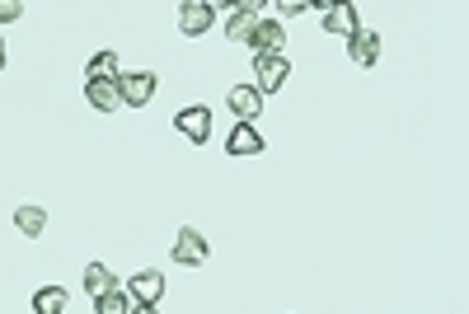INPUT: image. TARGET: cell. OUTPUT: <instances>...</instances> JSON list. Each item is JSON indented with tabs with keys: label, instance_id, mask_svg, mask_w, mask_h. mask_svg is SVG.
I'll return each instance as SVG.
<instances>
[{
	"label": "cell",
	"instance_id": "obj_1",
	"mask_svg": "<svg viewBox=\"0 0 469 314\" xmlns=\"http://www.w3.org/2000/svg\"><path fill=\"white\" fill-rule=\"evenodd\" d=\"M216 19H220L216 5H207V0H188V5H179V34L183 38H202V34L216 28Z\"/></svg>",
	"mask_w": 469,
	"mask_h": 314
},
{
	"label": "cell",
	"instance_id": "obj_2",
	"mask_svg": "<svg viewBox=\"0 0 469 314\" xmlns=\"http://www.w3.org/2000/svg\"><path fill=\"white\" fill-rule=\"evenodd\" d=\"M291 75V62L287 56H254V90L259 94H278Z\"/></svg>",
	"mask_w": 469,
	"mask_h": 314
},
{
	"label": "cell",
	"instance_id": "obj_3",
	"mask_svg": "<svg viewBox=\"0 0 469 314\" xmlns=\"http://www.w3.org/2000/svg\"><path fill=\"white\" fill-rule=\"evenodd\" d=\"M118 94H122L127 108H146V103L155 99V75H151V71H127V75H118Z\"/></svg>",
	"mask_w": 469,
	"mask_h": 314
},
{
	"label": "cell",
	"instance_id": "obj_4",
	"mask_svg": "<svg viewBox=\"0 0 469 314\" xmlns=\"http://www.w3.org/2000/svg\"><path fill=\"white\" fill-rule=\"evenodd\" d=\"M249 47H254V56H282V47H287L282 19H259L254 34H249Z\"/></svg>",
	"mask_w": 469,
	"mask_h": 314
},
{
	"label": "cell",
	"instance_id": "obj_5",
	"mask_svg": "<svg viewBox=\"0 0 469 314\" xmlns=\"http://www.w3.org/2000/svg\"><path fill=\"white\" fill-rule=\"evenodd\" d=\"M174 127L192 141V146H202V141L211 136V108L207 103H192V108H183L179 118H174Z\"/></svg>",
	"mask_w": 469,
	"mask_h": 314
},
{
	"label": "cell",
	"instance_id": "obj_6",
	"mask_svg": "<svg viewBox=\"0 0 469 314\" xmlns=\"http://www.w3.org/2000/svg\"><path fill=\"white\" fill-rule=\"evenodd\" d=\"M174 263H183V268H198V263H207V240H202V231H192V225H183V231L174 235Z\"/></svg>",
	"mask_w": 469,
	"mask_h": 314
},
{
	"label": "cell",
	"instance_id": "obj_7",
	"mask_svg": "<svg viewBox=\"0 0 469 314\" xmlns=\"http://www.w3.org/2000/svg\"><path fill=\"white\" fill-rule=\"evenodd\" d=\"M226 103H230V113L239 123H254L259 113H263V94L254 90V84H230L226 90Z\"/></svg>",
	"mask_w": 469,
	"mask_h": 314
},
{
	"label": "cell",
	"instance_id": "obj_8",
	"mask_svg": "<svg viewBox=\"0 0 469 314\" xmlns=\"http://www.w3.org/2000/svg\"><path fill=\"white\" fill-rule=\"evenodd\" d=\"M127 296H132V305H160V296H164V277H160L155 268L136 272V277L127 281Z\"/></svg>",
	"mask_w": 469,
	"mask_h": 314
},
{
	"label": "cell",
	"instance_id": "obj_9",
	"mask_svg": "<svg viewBox=\"0 0 469 314\" xmlns=\"http://www.w3.org/2000/svg\"><path fill=\"white\" fill-rule=\"evenodd\" d=\"M347 56H352V62L357 66H376L380 62V34H376V28H357V34L347 38Z\"/></svg>",
	"mask_w": 469,
	"mask_h": 314
},
{
	"label": "cell",
	"instance_id": "obj_10",
	"mask_svg": "<svg viewBox=\"0 0 469 314\" xmlns=\"http://www.w3.org/2000/svg\"><path fill=\"white\" fill-rule=\"evenodd\" d=\"M226 155L244 160V155H263V132L254 123H239L230 136H226Z\"/></svg>",
	"mask_w": 469,
	"mask_h": 314
},
{
	"label": "cell",
	"instance_id": "obj_11",
	"mask_svg": "<svg viewBox=\"0 0 469 314\" xmlns=\"http://www.w3.org/2000/svg\"><path fill=\"white\" fill-rule=\"evenodd\" d=\"M263 19V10L259 5H230L226 10V38H235V43H249V34H254V24Z\"/></svg>",
	"mask_w": 469,
	"mask_h": 314
},
{
	"label": "cell",
	"instance_id": "obj_12",
	"mask_svg": "<svg viewBox=\"0 0 469 314\" xmlns=\"http://www.w3.org/2000/svg\"><path fill=\"white\" fill-rule=\"evenodd\" d=\"M324 28L338 38H352L357 28H362V10L357 5H324Z\"/></svg>",
	"mask_w": 469,
	"mask_h": 314
},
{
	"label": "cell",
	"instance_id": "obj_13",
	"mask_svg": "<svg viewBox=\"0 0 469 314\" xmlns=\"http://www.w3.org/2000/svg\"><path fill=\"white\" fill-rule=\"evenodd\" d=\"M85 99H90L99 113H118V108H122L118 80H85Z\"/></svg>",
	"mask_w": 469,
	"mask_h": 314
},
{
	"label": "cell",
	"instance_id": "obj_14",
	"mask_svg": "<svg viewBox=\"0 0 469 314\" xmlns=\"http://www.w3.org/2000/svg\"><path fill=\"white\" fill-rule=\"evenodd\" d=\"M15 231H19L24 240H38V235L47 231V211H43L38 202H24V207H15Z\"/></svg>",
	"mask_w": 469,
	"mask_h": 314
},
{
	"label": "cell",
	"instance_id": "obj_15",
	"mask_svg": "<svg viewBox=\"0 0 469 314\" xmlns=\"http://www.w3.org/2000/svg\"><path fill=\"white\" fill-rule=\"evenodd\" d=\"M118 75H122V66H118V52H113V47H103V52L90 56L85 80H118Z\"/></svg>",
	"mask_w": 469,
	"mask_h": 314
},
{
	"label": "cell",
	"instance_id": "obj_16",
	"mask_svg": "<svg viewBox=\"0 0 469 314\" xmlns=\"http://www.w3.org/2000/svg\"><path fill=\"white\" fill-rule=\"evenodd\" d=\"M85 291L99 300V296H108V291H118V281H113V272H108L103 263H90V268H85Z\"/></svg>",
	"mask_w": 469,
	"mask_h": 314
},
{
	"label": "cell",
	"instance_id": "obj_17",
	"mask_svg": "<svg viewBox=\"0 0 469 314\" xmlns=\"http://www.w3.org/2000/svg\"><path fill=\"white\" fill-rule=\"evenodd\" d=\"M34 314H66V291L62 287H38L34 291Z\"/></svg>",
	"mask_w": 469,
	"mask_h": 314
},
{
	"label": "cell",
	"instance_id": "obj_18",
	"mask_svg": "<svg viewBox=\"0 0 469 314\" xmlns=\"http://www.w3.org/2000/svg\"><path fill=\"white\" fill-rule=\"evenodd\" d=\"M94 309H99V314H132V296L118 287V291L99 296V300H94Z\"/></svg>",
	"mask_w": 469,
	"mask_h": 314
},
{
	"label": "cell",
	"instance_id": "obj_19",
	"mask_svg": "<svg viewBox=\"0 0 469 314\" xmlns=\"http://www.w3.org/2000/svg\"><path fill=\"white\" fill-rule=\"evenodd\" d=\"M24 15V5H15V0H5V5H0V24H15Z\"/></svg>",
	"mask_w": 469,
	"mask_h": 314
},
{
	"label": "cell",
	"instance_id": "obj_20",
	"mask_svg": "<svg viewBox=\"0 0 469 314\" xmlns=\"http://www.w3.org/2000/svg\"><path fill=\"white\" fill-rule=\"evenodd\" d=\"M278 10H282V15H306V0H300V5H296V0H282Z\"/></svg>",
	"mask_w": 469,
	"mask_h": 314
},
{
	"label": "cell",
	"instance_id": "obj_21",
	"mask_svg": "<svg viewBox=\"0 0 469 314\" xmlns=\"http://www.w3.org/2000/svg\"><path fill=\"white\" fill-rule=\"evenodd\" d=\"M132 314H160L155 305H132Z\"/></svg>",
	"mask_w": 469,
	"mask_h": 314
},
{
	"label": "cell",
	"instance_id": "obj_22",
	"mask_svg": "<svg viewBox=\"0 0 469 314\" xmlns=\"http://www.w3.org/2000/svg\"><path fill=\"white\" fill-rule=\"evenodd\" d=\"M5 62H10V47H5V43H0V71H5Z\"/></svg>",
	"mask_w": 469,
	"mask_h": 314
}]
</instances>
